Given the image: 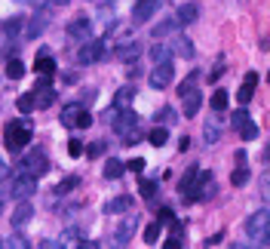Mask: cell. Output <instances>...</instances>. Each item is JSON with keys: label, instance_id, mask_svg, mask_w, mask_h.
Here are the masks:
<instances>
[{"label": "cell", "instance_id": "cell-33", "mask_svg": "<svg viewBox=\"0 0 270 249\" xmlns=\"http://www.w3.org/2000/svg\"><path fill=\"white\" fill-rule=\"evenodd\" d=\"M203 139H206L209 145H215V142L221 139V129H218L215 123H206V126H203Z\"/></svg>", "mask_w": 270, "mask_h": 249}, {"label": "cell", "instance_id": "cell-30", "mask_svg": "<svg viewBox=\"0 0 270 249\" xmlns=\"http://www.w3.org/2000/svg\"><path fill=\"white\" fill-rule=\"evenodd\" d=\"M22 22H25L22 15H15V18H6V22H3V34H9V37H15V34L22 31Z\"/></svg>", "mask_w": 270, "mask_h": 249}, {"label": "cell", "instance_id": "cell-40", "mask_svg": "<svg viewBox=\"0 0 270 249\" xmlns=\"http://www.w3.org/2000/svg\"><path fill=\"white\" fill-rule=\"evenodd\" d=\"M68 154H71V157H83V142H80V139H71V142H68Z\"/></svg>", "mask_w": 270, "mask_h": 249}, {"label": "cell", "instance_id": "cell-38", "mask_svg": "<svg viewBox=\"0 0 270 249\" xmlns=\"http://www.w3.org/2000/svg\"><path fill=\"white\" fill-rule=\"evenodd\" d=\"M105 151H108V145H105V142H92V145L86 148V157H92V160H95V157H101Z\"/></svg>", "mask_w": 270, "mask_h": 249}, {"label": "cell", "instance_id": "cell-49", "mask_svg": "<svg viewBox=\"0 0 270 249\" xmlns=\"http://www.w3.org/2000/svg\"><path fill=\"white\" fill-rule=\"evenodd\" d=\"M221 74H224V68H215V71H212V74H209V80H212V83H215V80H221Z\"/></svg>", "mask_w": 270, "mask_h": 249}, {"label": "cell", "instance_id": "cell-18", "mask_svg": "<svg viewBox=\"0 0 270 249\" xmlns=\"http://www.w3.org/2000/svg\"><path fill=\"white\" fill-rule=\"evenodd\" d=\"M237 157H240V166H237V169L231 173V185H234V188H243V185L249 182V169H246V163H243V160H246V154L240 151Z\"/></svg>", "mask_w": 270, "mask_h": 249}, {"label": "cell", "instance_id": "cell-15", "mask_svg": "<svg viewBox=\"0 0 270 249\" xmlns=\"http://www.w3.org/2000/svg\"><path fill=\"white\" fill-rule=\"evenodd\" d=\"M46 22H49V15H46V12H37V15L28 22V28H25V37H28V40H37V37L46 31Z\"/></svg>", "mask_w": 270, "mask_h": 249}, {"label": "cell", "instance_id": "cell-43", "mask_svg": "<svg viewBox=\"0 0 270 249\" xmlns=\"http://www.w3.org/2000/svg\"><path fill=\"white\" fill-rule=\"evenodd\" d=\"M126 169H132V173H141V169H144V160H141V157H132V160L126 163Z\"/></svg>", "mask_w": 270, "mask_h": 249}, {"label": "cell", "instance_id": "cell-36", "mask_svg": "<svg viewBox=\"0 0 270 249\" xmlns=\"http://www.w3.org/2000/svg\"><path fill=\"white\" fill-rule=\"evenodd\" d=\"M175 108H163V111H157V120H163V126H169V123H175Z\"/></svg>", "mask_w": 270, "mask_h": 249}, {"label": "cell", "instance_id": "cell-5", "mask_svg": "<svg viewBox=\"0 0 270 249\" xmlns=\"http://www.w3.org/2000/svg\"><path fill=\"white\" fill-rule=\"evenodd\" d=\"M9 194H12L15 200H28L31 194H37V176L18 169V176L12 179V191H9Z\"/></svg>", "mask_w": 270, "mask_h": 249}, {"label": "cell", "instance_id": "cell-28", "mask_svg": "<svg viewBox=\"0 0 270 249\" xmlns=\"http://www.w3.org/2000/svg\"><path fill=\"white\" fill-rule=\"evenodd\" d=\"M74 188H80V179H77V176H71V179H65V182H58V185H55V194H58V197H65V194H68V191H74Z\"/></svg>", "mask_w": 270, "mask_h": 249}, {"label": "cell", "instance_id": "cell-32", "mask_svg": "<svg viewBox=\"0 0 270 249\" xmlns=\"http://www.w3.org/2000/svg\"><path fill=\"white\" fill-rule=\"evenodd\" d=\"M166 225L163 222H154V225H148V231H144V243H157L160 240V231H163Z\"/></svg>", "mask_w": 270, "mask_h": 249}, {"label": "cell", "instance_id": "cell-21", "mask_svg": "<svg viewBox=\"0 0 270 249\" xmlns=\"http://www.w3.org/2000/svg\"><path fill=\"white\" fill-rule=\"evenodd\" d=\"M178 18H166V22H160V25H154V40H160V37H166V34H172V31H178Z\"/></svg>", "mask_w": 270, "mask_h": 249}, {"label": "cell", "instance_id": "cell-9", "mask_svg": "<svg viewBox=\"0 0 270 249\" xmlns=\"http://www.w3.org/2000/svg\"><path fill=\"white\" fill-rule=\"evenodd\" d=\"M157 9H160V0H138V3L132 6V22L141 25V22H148Z\"/></svg>", "mask_w": 270, "mask_h": 249}, {"label": "cell", "instance_id": "cell-12", "mask_svg": "<svg viewBox=\"0 0 270 249\" xmlns=\"http://www.w3.org/2000/svg\"><path fill=\"white\" fill-rule=\"evenodd\" d=\"M132 203H135L132 194H120V197H114V200L105 203V213H108V216H120V213H129Z\"/></svg>", "mask_w": 270, "mask_h": 249}, {"label": "cell", "instance_id": "cell-46", "mask_svg": "<svg viewBox=\"0 0 270 249\" xmlns=\"http://www.w3.org/2000/svg\"><path fill=\"white\" fill-rule=\"evenodd\" d=\"M92 102H95V89H86L83 99H80V105H92Z\"/></svg>", "mask_w": 270, "mask_h": 249}, {"label": "cell", "instance_id": "cell-6", "mask_svg": "<svg viewBox=\"0 0 270 249\" xmlns=\"http://www.w3.org/2000/svg\"><path fill=\"white\" fill-rule=\"evenodd\" d=\"M18 169H22V173H31V176H43V173H49V160H46L43 151H31V154L22 157Z\"/></svg>", "mask_w": 270, "mask_h": 249}, {"label": "cell", "instance_id": "cell-37", "mask_svg": "<svg viewBox=\"0 0 270 249\" xmlns=\"http://www.w3.org/2000/svg\"><path fill=\"white\" fill-rule=\"evenodd\" d=\"M240 136H243V142H255V139H258V126H255V123H246V126L240 129Z\"/></svg>", "mask_w": 270, "mask_h": 249}, {"label": "cell", "instance_id": "cell-51", "mask_svg": "<svg viewBox=\"0 0 270 249\" xmlns=\"http://www.w3.org/2000/svg\"><path fill=\"white\" fill-rule=\"evenodd\" d=\"M221 237H224V234H215V237H209V240H206V246H215V243H221Z\"/></svg>", "mask_w": 270, "mask_h": 249}, {"label": "cell", "instance_id": "cell-24", "mask_svg": "<svg viewBox=\"0 0 270 249\" xmlns=\"http://www.w3.org/2000/svg\"><path fill=\"white\" fill-rule=\"evenodd\" d=\"M151 59H154V65H160V62H172V49H169L166 43H157V46H151Z\"/></svg>", "mask_w": 270, "mask_h": 249}, {"label": "cell", "instance_id": "cell-47", "mask_svg": "<svg viewBox=\"0 0 270 249\" xmlns=\"http://www.w3.org/2000/svg\"><path fill=\"white\" fill-rule=\"evenodd\" d=\"M163 246H166V249H178V246H184V243H181V237H169Z\"/></svg>", "mask_w": 270, "mask_h": 249}, {"label": "cell", "instance_id": "cell-16", "mask_svg": "<svg viewBox=\"0 0 270 249\" xmlns=\"http://www.w3.org/2000/svg\"><path fill=\"white\" fill-rule=\"evenodd\" d=\"M181 99H184V117H197V111H200V105H203V95H200L197 89H191V92H184Z\"/></svg>", "mask_w": 270, "mask_h": 249}, {"label": "cell", "instance_id": "cell-31", "mask_svg": "<svg viewBox=\"0 0 270 249\" xmlns=\"http://www.w3.org/2000/svg\"><path fill=\"white\" fill-rule=\"evenodd\" d=\"M175 52H178V55H184V59H194V43H191L188 37H178V43H175Z\"/></svg>", "mask_w": 270, "mask_h": 249}, {"label": "cell", "instance_id": "cell-35", "mask_svg": "<svg viewBox=\"0 0 270 249\" xmlns=\"http://www.w3.org/2000/svg\"><path fill=\"white\" fill-rule=\"evenodd\" d=\"M231 123H234V129H243V126L249 123V111H246V108L234 111V120H231Z\"/></svg>", "mask_w": 270, "mask_h": 249}, {"label": "cell", "instance_id": "cell-13", "mask_svg": "<svg viewBox=\"0 0 270 249\" xmlns=\"http://www.w3.org/2000/svg\"><path fill=\"white\" fill-rule=\"evenodd\" d=\"M138 52H141V43H138V40H126V43H120V46L114 49V55H117L120 62H135Z\"/></svg>", "mask_w": 270, "mask_h": 249}, {"label": "cell", "instance_id": "cell-54", "mask_svg": "<svg viewBox=\"0 0 270 249\" xmlns=\"http://www.w3.org/2000/svg\"><path fill=\"white\" fill-rule=\"evenodd\" d=\"M18 3H37V6H40V3H43V0H18Z\"/></svg>", "mask_w": 270, "mask_h": 249}, {"label": "cell", "instance_id": "cell-53", "mask_svg": "<svg viewBox=\"0 0 270 249\" xmlns=\"http://www.w3.org/2000/svg\"><path fill=\"white\" fill-rule=\"evenodd\" d=\"M49 3H55V6H65V3H68V0H49Z\"/></svg>", "mask_w": 270, "mask_h": 249}, {"label": "cell", "instance_id": "cell-41", "mask_svg": "<svg viewBox=\"0 0 270 249\" xmlns=\"http://www.w3.org/2000/svg\"><path fill=\"white\" fill-rule=\"evenodd\" d=\"M154 194H157V182H141V197L154 200Z\"/></svg>", "mask_w": 270, "mask_h": 249}, {"label": "cell", "instance_id": "cell-8", "mask_svg": "<svg viewBox=\"0 0 270 249\" xmlns=\"http://www.w3.org/2000/svg\"><path fill=\"white\" fill-rule=\"evenodd\" d=\"M172 80H175V68H172V62H160V65L151 71V86H154V89H166Z\"/></svg>", "mask_w": 270, "mask_h": 249}, {"label": "cell", "instance_id": "cell-45", "mask_svg": "<svg viewBox=\"0 0 270 249\" xmlns=\"http://www.w3.org/2000/svg\"><path fill=\"white\" fill-rule=\"evenodd\" d=\"M175 216H172V209H160V216H157V222H163V225H169Z\"/></svg>", "mask_w": 270, "mask_h": 249}, {"label": "cell", "instance_id": "cell-11", "mask_svg": "<svg viewBox=\"0 0 270 249\" xmlns=\"http://www.w3.org/2000/svg\"><path fill=\"white\" fill-rule=\"evenodd\" d=\"M255 86H258V71H249L246 80H243V86H240V92H237V99H240L243 105H249V102L255 99Z\"/></svg>", "mask_w": 270, "mask_h": 249}, {"label": "cell", "instance_id": "cell-2", "mask_svg": "<svg viewBox=\"0 0 270 249\" xmlns=\"http://www.w3.org/2000/svg\"><path fill=\"white\" fill-rule=\"evenodd\" d=\"M111 126H114V132H117L126 145H135V142H138V114H135V111L123 108Z\"/></svg>", "mask_w": 270, "mask_h": 249}, {"label": "cell", "instance_id": "cell-17", "mask_svg": "<svg viewBox=\"0 0 270 249\" xmlns=\"http://www.w3.org/2000/svg\"><path fill=\"white\" fill-rule=\"evenodd\" d=\"M123 173H126V163H120V160H108L105 163V169H101V176L108 179V182H117V179H123Z\"/></svg>", "mask_w": 270, "mask_h": 249}, {"label": "cell", "instance_id": "cell-42", "mask_svg": "<svg viewBox=\"0 0 270 249\" xmlns=\"http://www.w3.org/2000/svg\"><path fill=\"white\" fill-rule=\"evenodd\" d=\"M169 231H172V237H181V234H184V222L172 219V222H169Z\"/></svg>", "mask_w": 270, "mask_h": 249}, {"label": "cell", "instance_id": "cell-22", "mask_svg": "<svg viewBox=\"0 0 270 249\" xmlns=\"http://www.w3.org/2000/svg\"><path fill=\"white\" fill-rule=\"evenodd\" d=\"M34 71H37V74H46V77H52V74L58 71V65H55V59H49V55H40V59H37V65H34Z\"/></svg>", "mask_w": 270, "mask_h": 249}, {"label": "cell", "instance_id": "cell-23", "mask_svg": "<svg viewBox=\"0 0 270 249\" xmlns=\"http://www.w3.org/2000/svg\"><path fill=\"white\" fill-rule=\"evenodd\" d=\"M132 95H135V86H120L117 89V99H114V108H129V102H132Z\"/></svg>", "mask_w": 270, "mask_h": 249}, {"label": "cell", "instance_id": "cell-44", "mask_svg": "<svg viewBox=\"0 0 270 249\" xmlns=\"http://www.w3.org/2000/svg\"><path fill=\"white\" fill-rule=\"evenodd\" d=\"M117 114H120V108H108V111L101 114V120H105V123H114V120H117Z\"/></svg>", "mask_w": 270, "mask_h": 249}, {"label": "cell", "instance_id": "cell-4", "mask_svg": "<svg viewBox=\"0 0 270 249\" xmlns=\"http://www.w3.org/2000/svg\"><path fill=\"white\" fill-rule=\"evenodd\" d=\"M105 55H108V40H83V46H80V52H77V62L92 65V62H98V59H105Z\"/></svg>", "mask_w": 270, "mask_h": 249}, {"label": "cell", "instance_id": "cell-56", "mask_svg": "<svg viewBox=\"0 0 270 249\" xmlns=\"http://www.w3.org/2000/svg\"><path fill=\"white\" fill-rule=\"evenodd\" d=\"M0 219H3V197H0Z\"/></svg>", "mask_w": 270, "mask_h": 249}, {"label": "cell", "instance_id": "cell-34", "mask_svg": "<svg viewBox=\"0 0 270 249\" xmlns=\"http://www.w3.org/2000/svg\"><path fill=\"white\" fill-rule=\"evenodd\" d=\"M212 108H215V111H227V92H224V89L212 92Z\"/></svg>", "mask_w": 270, "mask_h": 249}, {"label": "cell", "instance_id": "cell-3", "mask_svg": "<svg viewBox=\"0 0 270 249\" xmlns=\"http://www.w3.org/2000/svg\"><path fill=\"white\" fill-rule=\"evenodd\" d=\"M61 126H68V129H86V126H92V114L80 102L65 105L61 108Z\"/></svg>", "mask_w": 270, "mask_h": 249}, {"label": "cell", "instance_id": "cell-7", "mask_svg": "<svg viewBox=\"0 0 270 249\" xmlns=\"http://www.w3.org/2000/svg\"><path fill=\"white\" fill-rule=\"evenodd\" d=\"M270 225V213L267 209H258V213H252L249 219H246V234L252 237V240H261V234L267 231Z\"/></svg>", "mask_w": 270, "mask_h": 249}, {"label": "cell", "instance_id": "cell-50", "mask_svg": "<svg viewBox=\"0 0 270 249\" xmlns=\"http://www.w3.org/2000/svg\"><path fill=\"white\" fill-rule=\"evenodd\" d=\"M178 148H181V151H188V148H191V139H188V136H181V139H178Z\"/></svg>", "mask_w": 270, "mask_h": 249}, {"label": "cell", "instance_id": "cell-26", "mask_svg": "<svg viewBox=\"0 0 270 249\" xmlns=\"http://www.w3.org/2000/svg\"><path fill=\"white\" fill-rule=\"evenodd\" d=\"M6 77H9V80H22V77H25V65H22L18 59H9V65H6Z\"/></svg>", "mask_w": 270, "mask_h": 249}, {"label": "cell", "instance_id": "cell-27", "mask_svg": "<svg viewBox=\"0 0 270 249\" xmlns=\"http://www.w3.org/2000/svg\"><path fill=\"white\" fill-rule=\"evenodd\" d=\"M15 108H18L22 114H31V111L37 108V102H34V92H28V95H18V99H15Z\"/></svg>", "mask_w": 270, "mask_h": 249}, {"label": "cell", "instance_id": "cell-48", "mask_svg": "<svg viewBox=\"0 0 270 249\" xmlns=\"http://www.w3.org/2000/svg\"><path fill=\"white\" fill-rule=\"evenodd\" d=\"M6 179H9V166H6V163H0V185H3Z\"/></svg>", "mask_w": 270, "mask_h": 249}, {"label": "cell", "instance_id": "cell-20", "mask_svg": "<svg viewBox=\"0 0 270 249\" xmlns=\"http://www.w3.org/2000/svg\"><path fill=\"white\" fill-rule=\"evenodd\" d=\"M34 102H37V108H49V105L55 102V89H52V86H40V89H34Z\"/></svg>", "mask_w": 270, "mask_h": 249}, {"label": "cell", "instance_id": "cell-52", "mask_svg": "<svg viewBox=\"0 0 270 249\" xmlns=\"http://www.w3.org/2000/svg\"><path fill=\"white\" fill-rule=\"evenodd\" d=\"M261 240H264V243H270V225H267V231L261 234Z\"/></svg>", "mask_w": 270, "mask_h": 249}, {"label": "cell", "instance_id": "cell-57", "mask_svg": "<svg viewBox=\"0 0 270 249\" xmlns=\"http://www.w3.org/2000/svg\"><path fill=\"white\" fill-rule=\"evenodd\" d=\"M267 83H270V74H267Z\"/></svg>", "mask_w": 270, "mask_h": 249}, {"label": "cell", "instance_id": "cell-25", "mask_svg": "<svg viewBox=\"0 0 270 249\" xmlns=\"http://www.w3.org/2000/svg\"><path fill=\"white\" fill-rule=\"evenodd\" d=\"M148 142H151L154 148H160V145H166V142H169V129H166V126H154V129L148 132Z\"/></svg>", "mask_w": 270, "mask_h": 249}, {"label": "cell", "instance_id": "cell-29", "mask_svg": "<svg viewBox=\"0 0 270 249\" xmlns=\"http://www.w3.org/2000/svg\"><path fill=\"white\" fill-rule=\"evenodd\" d=\"M132 234H135V219H126V222L120 225V231H117V240H120V243H126Z\"/></svg>", "mask_w": 270, "mask_h": 249}, {"label": "cell", "instance_id": "cell-1", "mask_svg": "<svg viewBox=\"0 0 270 249\" xmlns=\"http://www.w3.org/2000/svg\"><path fill=\"white\" fill-rule=\"evenodd\" d=\"M31 136H34L31 120H9V123L3 126V145H6V151H12V154L25 151V145H31Z\"/></svg>", "mask_w": 270, "mask_h": 249}, {"label": "cell", "instance_id": "cell-10", "mask_svg": "<svg viewBox=\"0 0 270 249\" xmlns=\"http://www.w3.org/2000/svg\"><path fill=\"white\" fill-rule=\"evenodd\" d=\"M89 34H92V22H89L86 15L68 22V37H74V40H89Z\"/></svg>", "mask_w": 270, "mask_h": 249}, {"label": "cell", "instance_id": "cell-14", "mask_svg": "<svg viewBox=\"0 0 270 249\" xmlns=\"http://www.w3.org/2000/svg\"><path fill=\"white\" fill-rule=\"evenodd\" d=\"M31 216H34V206H31L28 200H22V203L12 209V219H9V222H12V228H25V225L31 222Z\"/></svg>", "mask_w": 270, "mask_h": 249}, {"label": "cell", "instance_id": "cell-55", "mask_svg": "<svg viewBox=\"0 0 270 249\" xmlns=\"http://www.w3.org/2000/svg\"><path fill=\"white\" fill-rule=\"evenodd\" d=\"M264 160H267V163H270V148H267V151H264Z\"/></svg>", "mask_w": 270, "mask_h": 249}, {"label": "cell", "instance_id": "cell-19", "mask_svg": "<svg viewBox=\"0 0 270 249\" xmlns=\"http://www.w3.org/2000/svg\"><path fill=\"white\" fill-rule=\"evenodd\" d=\"M200 18V6L197 3H181L178 6V22L181 25H191V22H197Z\"/></svg>", "mask_w": 270, "mask_h": 249}, {"label": "cell", "instance_id": "cell-39", "mask_svg": "<svg viewBox=\"0 0 270 249\" xmlns=\"http://www.w3.org/2000/svg\"><path fill=\"white\" fill-rule=\"evenodd\" d=\"M197 80H200V74H191L181 86H178V95H184V92H191V89H197Z\"/></svg>", "mask_w": 270, "mask_h": 249}]
</instances>
